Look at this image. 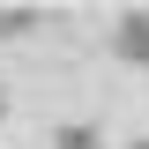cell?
Here are the masks:
<instances>
[{
  "label": "cell",
  "instance_id": "cell-3",
  "mask_svg": "<svg viewBox=\"0 0 149 149\" xmlns=\"http://www.w3.org/2000/svg\"><path fill=\"white\" fill-rule=\"evenodd\" d=\"M127 149H149V134H142V142H127Z\"/></svg>",
  "mask_w": 149,
  "mask_h": 149
},
{
  "label": "cell",
  "instance_id": "cell-2",
  "mask_svg": "<svg viewBox=\"0 0 149 149\" xmlns=\"http://www.w3.org/2000/svg\"><path fill=\"white\" fill-rule=\"evenodd\" d=\"M52 149H104V127H90V119H67V127H52Z\"/></svg>",
  "mask_w": 149,
  "mask_h": 149
},
{
  "label": "cell",
  "instance_id": "cell-1",
  "mask_svg": "<svg viewBox=\"0 0 149 149\" xmlns=\"http://www.w3.org/2000/svg\"><path fill=\"white\" fill-rule=\"evenodd\" d=\"M119 52H127L134 67H149V8H134V15H119Z\"/></svg>",
  "mask_w": 149,
  "mask_h": 149
}]
</instances>
